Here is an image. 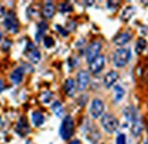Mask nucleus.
<instances>
[{
  "label": "nucleus",
  "mask_w": 148,
  "mask_h": 144,
  "mask_svg": "<svg viewBox=\"0 0 148 144\" xmlns=\"http://www.w3.org/2000/svg\"><path fill=\"white\" fill-rule=\"evenodd\" d=\"M144 144H148V138H147V140H146V142H145V143H144Z\"/></svg>",
  "instance_id": "36"
},
{
  "label": "nucleus",
  "mask_w": 148,
  "mask_h": 144,
  "mask_svg": "<svg viewBox=\"0 0 148 144\" xmlns=\"http://www.w3.org/2000/svg\"><path fill=\"white\" fill-rule=\"evenodd\" d=\"M5 16V8L0 5V17H3Z\"/></svg>",
  "instance_id": "30"
},
{
  "label": "nucleus",
  "mask_w": 148,
  "mask_h": 144,
  "mask_svg": "<svg viewBox=\"0 0 148 144\" xmlns=\"http://www.w3.org/2000/svg\"><path fill=\"white\" fill-rule=\"evenodd\" d=\"M72 6L67 2H64V3H60L59 5V12L60 13H67V12H72Z\"/></svg>",
  "instance_id": "24"
},
{
  "label": "nucleus",
  "mask_w": 148,
  "mask_h": 144,
  "mask_svg": "<svg viewBox=\"0 0 148 144\" xmlns=\"http://www.w3.org/2000/svg\"><path fill=\"white\" fill-rule=\"evenodd\" d=\"M134 12H136V8H134V7H132V6L127 7V8L122 12V14H121V19L124 21V22L129 21L130 18L132 17V15L134 14Z\"/></svg>",
  "instance_id": "20"
},
{
  "label": "nucleus",
  "mask_w": 148,
  "mask_h": 144,
  "mask_svg": "<svg viewBox=\"0 0 148 144\" xmlns=\"http://www.w3.org/2000/svg\"><path fill=\"white\" fill-rule=\"evenodd\" d=\"M119 79V73L116 71H110L104 78V85L106 88H111L115 85L116 80Z\"/></svg>",
  "instance_id": "11"
},
{
  "label": "nucleus",
  "mask_w": 148,
  "mask_h": 144,
  "mask_svg": "<svg viewBox=\"0 0 148 144\" xmlns=\"http://www.w3.org/2000/svg\"><path fill=\"white\" fill-rule=\"evenodd\" d=\"M59 134H60V137L65 141L72 137V135L74 134V120L71 116H66L63 119L59 128Z\"/></svg>",
  "instance_id": "2"
},
{
  "label": "nucleus",
  "mask_w": 148,
  "mask_h": 144,
  "mask_svg": "<svg viewBox=\"0 0 148 144\" xmlns=\"http://www.w3.org/2000/svg\"><path fill=\"white\" fill-rule=\"evenodd\" d=\"M123 113H124V117L127 118V120H129V121H136L138 118H137V110L133 108V107H127V108L124 109V111H123Z\"/></svg>",
  "instance_id": "16"
},
{
  "label": "nucleus",
  "mask_w": 148,
  "mask_h": 144,
  "mask_svg": "<svg viewBox=\"0 0 148 144\" xmlns=\"http://www.w3.org/2000/svg\"><path fill=\"white\" fill-rule=\"evenodd\" d=\"M3 87H5V84H3V81L0 79V93L3 90Z\"/></svg>",
  "instance_id": "32"
},
{
  "label": "nucleus",
  "mask_w": 148,
  "mask_h": 144,
  "mask_svg": "<svg viewBox=\"0 0 148 144\" xmlns=\"http://www.w3.org/2000/svg\"><path fill=\"white\" fill-rule=\"evenodd\" d=\"M47 29H48V25H47L46 22H40V23L38 24L37 35H36V40H37V41H40V40L42 39V37H43V35H45V32H46Z\"/></svg>",
  "instance_id": "19"
},
{
  "label": "nucleus",
  "mask_w": 148,
  "mask_h": 144,
  "mask_svg": "<svg viewBox=\"0 0 148 144\" xmlns=\"http://www.w3.org/2000/svg\"><path fill=\"white\" fill-rule=\"evenodd\" d=\"M131 38H132V33H131V32H121V33H119L117 36L114 37L113 42H114L115 45H117V46H123V45H125L127 42H129Z\"/></svg>",
  "instance_id": "10"
},
{
  "label": "nucleus",
  "mask_w": 148,
  "mask_h": 144,
  "mask_svg": "<svg viewBox=\"0 0 148 144\" xmlns=\"http://www.w3.org/2000/svg\"><path fill=\"white\" fill-rule=\"evenodd\" d=\"M51 98H53V93H50V91L43 93V94H42V97H41V100H42L43 103H48Z\"/></svg>",
  "instance_id": "26"
},
{
  "label": "nucleus",
  "mask_w": 148,
  "mask_h": 144,
  "mask_svg": "<svg viewBox=\"0 0 148 144\" xmlns=\"http://www.w3.org/2000/svg\"><path fill=\"white\" fill-rule=\"evenodd\" d=\"M104 66H105V57L103 55H99L90 63V71L93 74H97L104 69Z\"/></svg>",
  "instance_id": "9"
},
{
  "label": "nucleus",
  "mask_w": 148,
  "mask_h": 144,
  "mask_svg": "<svg viewBox=\"0 0 148 144\" xmlns=\"http://www.w3.org/2000/svg\"><path fill=\"white\" fill-rule=\"evenodd\" d=\"M51 110H53V112L55 113L57 117H62V116H63L64 109H63V105H62L60 102H58V101L54 102L53 105H51Z\"/></svg>",
  "instance_id": "22"
},
{
  "label": "nucleus",
  "mask_w": 148,
  "mask_h": 144,
  "mask_svg": "<svg viewBox=\"0 0 148 144\" xmlns=\"http://www.w3.org/2000/svg\"><path fill=\"white\" fill-rule=\"evenodd\" d=\"M75 89H76V87H75V81H74V79H72V78L66 79V81H65V84H64V90H65L66 95H67V96H71V97L74 96Z\"/></svg>",
  "instance_id": "13"
},
{
  "label": "nucleus",
  "mask_w": 148,
  "mask_h": 144,
  "mask_svg": "<svg viewBox=\"0 0 148 144\" xmlns=\"http://www.w3.org/2000/svg\"><path fill=\"white\" fill-rule=\"evenodd\" d=\"M100 49H101V44H100L99 41H95V42H92V44L88 47V49H87V52H86V57H87V61H88L89 64L92 62L96 57L99 56Z\"/></svg>",
  "instance_id": "5"
},
{
  "label": "nucleus",
  "mask_w": 148,
  "mask_h": 144,
  "mask_svg": "<svg viewBox=\"0 0 148 144\" xmlns=\"http://www.w3.org/2000/svg\"><path fill=\"white\" fill-rule=\"evenodd\" d=\"M101 126L107 133H114L119 127V120L112 114H104L101 117Z\"/></svg>",
  "instance_id": "3"
},
{
  "label": "nucleus",
  "mask_w": 148,
  "mask_h": 144,
  "mask_svg": "<svg viewBox=\"0 0 148 144\" xmlns=\"http://www.w3.org/2000/svg\"><path fill=\"white\" fill-rule=\"evenodd\" d=\"M1 125H2V120H1V118H0V127H1Z\"/></svg>",
  "instance_id": "34"
},
{
  "label": "nucleus",
  "mask_w": 148,
  "mask_h": 144,
  "mask_svg": "<svg viewBox=\"0 0 148 144\" xmlns=\"http://www.w3.org/2000/svg\"><path fill=\"white\" fill-rule=\"evenodd\" d=\"M104 112V103L103 101L98 100V98H95L92 102H91V105H90V114L93 119H98Z\"/></svg>",
  "instance_id": "8"
},
{
  "label": "nucleus",
  "mask_w": 148,
  "mask_h": 144,
  "mask_svg": "<svg viewBox=\"0 0 148 144\" xmlns=\"http://www.w3.org/2000/svg\"><path fill=\"white\" fill-rule=\"evenodd\" d=\"M131 58V52L127 48H119L113 55V63L117 68H123L129 63Z\"/></svg>",
  "instance_id": "1"
},
{
  "label": "nucleus",
  "mask_w": 148,
  "mask_h": 144,
  "mask_svg": "<svg viewBox=\"0 0 148 144\" xmlns=\"http://www.w3.org/2000/svg\"><path fill=\"white\" fill-rule=\"evenodd\" d=\"M25 55L27 56V58L30 60V62L32 63H39L40 60H41V54L40 52L36 48V46L32 44V42H29L27 46H26V49H25Z\"/></svg>",
  "instance_id": "6"
},
{
  "label": "nucleus",
  "mask_w": 148,
  "mask_h": 144,
  "mask_svg": "<svg viewBox=\"0 0 148 144\" xmlns=\"http://www.w3.org/2000/svg\"><path fill=\"white\" fill-rule=\"evenodd\" d=\"M1 38H2V33H1V31H0V40H1Z\"/></svg>",
  "instance_id": "35"
},
{
  "label": "nucleus",
  "mask_w": 148,
  "mask_h": 144,
  "mask_svg": "<svg viewBox=\"0 0 148 144\" xmlns=\"http://www.w3.org/2000/svg\"><path fill=\"white\" fill-rule=\"evenodd\" d=\"M119 5H120L119 1H107V8L111 9V10L117 9L119 8Z\"/></svg>",
  "instance_id": "27"
},
{
  "label": "nucleus",
  "mask_w": 148,
  "mask_h": 144,
  "mask_svg": "<svg viewBox=\"0 0 148 144\" xmlns=\"http://www.w3.org/2000/svg\"><path fill=\"white\" fill-rule=\"evenodd\" d=\"M127 142V136L124 134H119L116 137V144H125Z\"/></svg>",
  "instance_id": "28"
},
{
  "label": "nucleus",
  "mask_w": 148,
  "mask_h": 144,
  "mask_svg": "<svg viewBox=\"0 0 148 144\" xmlns=\"http://www.w3.org/2000/svg\"><path fill=\"white\" fill-rule=\"evenodd\" d=\"M147 130H148V126H147Z\"/></svg>",
  "instance_id": "37"
},
{
  "label": "nucleus",
  "mask_w": 148,
  "mask_h": 144,
  "mask_svg": "<svg viewBox=\"0 0 148 144\" xmlns=\"http://www.w3.org/2000/svg\"><path fill=\"white\" fill-rule=\"evenodd\" d=\"M56 29H57V30H58V31H59V32H60V33H62L64 37H66L67 35H69V32H67V31H66L64 28H62L60 25H56Z\"/></svg>",
  "instance_id": "29"
},
{
  "label": "nucleus",
  "mask_w": 148,
  "mask_h": 144,
  "mask_svg": "<svg viewBox=\"0 0 148 144\" xmlns=\"http://www.w3.org/2000/svg\"><path fill=\"white\" fill-rule=\"evenodd\" d=\"M23 75H24V69L23 68H17L16 70L12 72L10 80H12V82L18 85L19 82H22V80H23Z\"/></svg>",
  "instance_id": "15"
},
{
  "label": "nucleus",
  "mask_w": 148,
  "mask_h": 144,
  "mask_svg": "<svg viewBox=\"0 0 148 144\" xmlns=\"http://www.w3.org/2000/svg\"><path fill=\"white\" fill-rule=\"evenodd\" d=\"M43 45H45L46 48H51V47L55 45V41H54V39H53L51 37H45V39H43Z\"/></svg>",
  "instance_id": "25"
},
{
  "label": "nucleus",
  "mask_w": 148,
  "mask_h": 144,
  "mask_svg": "<svg viewBox=\"0 0 148 144\" xmlns=\"http://www.w3.org/2000/svg\"><path fill=\"white\" fill-rule=\"evenodd\" d=\"M32 123H33V125L36 127L42 126L43 123H45V117H43V114H42L41 112H39V111H34V112L32 113Z\"/></svg>",
  "instance_id": "18"
},
{
  "label": "nucleus",
  "mask_w": 148,
  "mask_h": 144,
  "mask_svg": "<svg viewBox=\"0 0 148 144\" xmlns=\"http://www.w3.org/2000/svg\"><path fill=\"white\" fill-rule=\"evenodd\" d=\"M146 46H147V42H146V40H145L144 38H139V39L137 40V42H136V47H134V49H136V53H137L138 55L141 54V53L145 51Z\"/></svg>",
  "instance_id": "21"
},
{
  "label": "nucleus",
  "mask_w": 148,
  "mask_h": 144,
  "mask_svg": "<svg viewBox=\"0 0 148 144\" xmlns=\"http://www.w3.org/2000/svg\"><path fill=\"white\" fill-rule=\"evenodd\" d=\"M3 24H5V28L13 33H16L18 30V21L13 12H9L7 15H5V23Z\"/></svg>",
  "instance_id": "4"
},
{
  "label": "nucleus",
  "mask_w": 148,
  "mask_h": 144,
  "mask_svg": "<svg viewBox=\"0 0 148 144\" xmlns=\"http://www.w3.org/2000/svg\"><path fill=\"white\" fill-rule=\"evenodd\" d=\"M70 144H81V142H80L79 140H73Z\"/></svg>",
  "instance_id": "33"
},
{
  "label": "nucleus",
  "mask_w": 148,
  "mask_h": 144,
  "mask_svg": "<svg viewBox=\"0 0 148 144\" xmlns=\"http://www.w3.org/2000/svg\"><path fill=\"white\" fill-rule=\"evenodd\" d=\"M76 82H77V90L79 91H83L88 87L89 85V81H90V77H89V73L84 70H81V71L77 73V77H76Z\"/></svg>",
  "instance_id": "7"
},
{
  "label": "nucleus",
  "mask_w": 148,
  "mask_h": 144,
  "mask_svg": "<svg viewBox=\"0 0 148 144\" xmlns=\"http://www.w3.org/2000/svg\"><path fill=\"white\" fill-rule=\"evenodd\" d=\"M5 42H6V44H5V46H2V48H5V49H6V48H8V47L10 46V41H9V40H6Z\"/></svg>",
  "instance_id": "31"
},
{
  "label": "nucleus",
  "mask_w": 148,
  "mask_h": 144,
  "mask_svg": "<svg viewBox=\"0 0 148 144\" xmlns=\"http://www.w3.org/2000/svg\"><path fill=\"white\" fill-rule=\"evenodd\" d=\"M55 14V6L51 1H47L42 8V15L46 18H51Z\"/></svg>",
  "instance_id": "14"
},
{
  "label": "nucleus",
  "mask_w": 148,
  "mask_h": 144,
  "mask_svg": "<svg viewBox=\"0 0 148 144\" xmlns=\"http://www.w3.org/2000/svg\"><path fill=\"white\" fill-rule=\"evenodd\" d=\"M143 129H144V125H143V123H141L139 119H137L136 121H133V123H132L131 132H132V135H133V136L138 137V136L141 134Z\"/></svg>",
  "instance_id": "17"
},
{
  "label": "nucleus",
  "mask_w": 148,
  "mask_h": 144,
  "mask_svg": "<svg viewBox=\"0 0 148 144\" xmlns=\"http://www.w3.org/2000/svg\"><path fill=\"white\" fill-rule=\"evenodd\" d=\"M114 94H115V101L119 102V101H121V100L123 98L125 91H124V89L122 88V86L116 85V86L114 87Z\"/></svg>",
  "instance_id": "23"
},
{
  "label": "nucleus",
  "mask_w": 148,
  "mask_h": 144,
  "mask_svg": "<svg viewBox=\"0 0 148 144\" xmlns=\"http://www.w3.org/2000/svg\"><path fill=\"white\" fill-rule=\"evenodd\" d=\"M16 132L21 136H25V135H27L30 133V126H29V124H27L25 118H21L18 120V123L16 125Z\"/></svg>",
  "instance_id": "12"
}]
</instances>
